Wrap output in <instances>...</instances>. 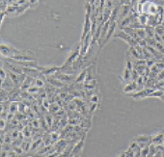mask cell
I'll use <instances>...</instances> for the list:
<instances>
[{"label":"cell","mask_w":164,"mask_h":157,"mask_svg":"<svg viewBox=\"0 0 164 157\" xmlns=\"http://www.w3.org/2000/svg\"><path fill=\"white\" fill-rule=\"evenodd\" d=\"M156 30V33L158 34L159 36H164V26H162V25H158V27H156L155 28Z\"/></svg>","instance_id":"484cf974"},{"label":"cell","mask_w":164,"mask_h":157,"mask_svg":"<svg viewBox=\"0 0 164 157\" xmlns=\"http://www.w3.org/2000/svg\"><path fill=\"white\" fill-rule=\"evenodd\" d=\"M13 59L18 61H37L35 58V53L31 50H19V52L15 55Z\"/></svg>","instance_id":"3957f363"},{"label":"cell","mask_w":164,"mask_h":157,"mask_svg":"<svg viewBox=\"0 0 164 157\" xmlns=\"http://www.w3.org/2000/svg\"><path fill=\"white\" fill-rule=\"evenodd\" d=\"M44 120H45V121H47L48 125L49 126V127H51V126H52V123H53V118L51 117V116L48 115L44 117Z\"/></svg>","instance_id":"f1b7e54d"},{"label":"cell","mask_w":164,"mask_h":157,"mask_svg":"<svg viewBox=\"0 0 164 157\" xmlns=\"http://www.w3.org/2000/svg\"><path fill=\"white\" fill-rule=\"evenodd\" d=\"M40 90H41V88L37 87L36 85H32L31 87H30V88L27 90V92L32 95V94H37V93H39Z\"/></svg>","instance_id":"603a6c76"},{"label":"cell","mask_w":164,"mask_h":157,"mask_svg":"<svg viewBox=\"0 0 164 157\" xmlns=\"http://www.w3.org/2000/svg\"><path fill=\"white\" fill-rule=\"evenodd\" d=\"M146 33H147V37L149 38H155V34H156V30L153 26H150V25H147L145 27Z\"/></svg>","instance_id":"e0dca14e"},{"label":"cell","mask_w":164,"mask_h":157,"mask_svg":"<svg viewBox=\"0 0 164 157\" xmlns=\"http://www.w3.org/2000/svg\"><path fill=\"white\" fill-rule=\"evenodd\" d=\"M31 143H30L29 141H22V143H21V145H20V146L22 148V149L24 150V152L25 151H28L29 149H31Z\"/></svg>","instance_id":"7402d4cb"},{"label":"cell","mask_w":164,"mask_h":157,"mask_svg":"<svg viewBox=\"0 0 164 157\" xmlns=\"http://www.w3.org/2000/svg\"><path fill=\"white\" fill-rule=\"evenodd\" d=\"M80 49H81V43H76L73 47V49H71V53L69 55L68 59H67V61L65 62L64 66H73L74 63L76 61V59L79 57Z\"/></svg>","instance_id":"7a4b0ae2"},{"label":"cell","mask_w":164,"mask_h":157,"mask_svg":"<svg viewBox=\"0 0 164 157\" xmlns=\"http://www.w3.org/2000/svg\"><path fill=\"white\" fill-rule=\"evenodd\" d=\"M164 91L161 89H156L150 95V98H161V95H163Z\"/></svg>","instance_id":"ffe728a7"},{"label":"cell","mask_w":164,"mask_h":157,"mask_svg":"<svg viewBox=\"0 0 164 157\" xmlns=\"http://www.w3.org/2000/svg\"><path fill=\"white\" fill-rule=\"evenodd\" d=\"M89 101H90V102H94V103H99L100 100V97H99V95L94 94L93 95H92V97H90Z\"/></svg>","instance_id":"4316f807"},{"label":"cell","mask_w":164,"mask_h":157,"mask_svg":"<svg viewBox=\"0 0 164 157\" xmlns=\"http://www.w3.org/2000/svg\"><path fill=\"white\" fill-rule=\"evenodd\" d=\"M155 47H156L159 52H161V53L164 54V44H163L162 43H156V45H155Z\"/></svg>","instance_id":"f546056e"},{"label":"cell","mask_w":164,"mask_h":157,"mask_svg":"<svg viewBox=\"0 0 164 157\" xmlns=\"http://www.w3.org/2000/svg\"><path fill=\"white\" fill-rule=\"evenodd\" d=\"M117 156H126V151H124V152H121L119 154H117Z\"/></svg>","instance_id":"836d02e7"},{"label":"cell","mask_w":164,"mask_h":157,"mask_svg":"<svg viewBox=\"0 0 164 157\" xmlns=\"http://www.w3.org/2000/svg\"><path fill=\"white\" fill-rule=\"evenodd\" d=\"M32 125L34 126V127H36V128H39L40 127V124H39V121L37 120H34L33 121H32Z\"/></svg>","instance_id":"1f68e13d"},{"label":"cell","mask_w":164,"mask_h":157,"mask_svg":"<svg viewBox=\"0 0 164 157\" xmlns=\"http://www.w3.org/2000/svg\"><path fill=\"white\" fill-rule=\"evenodd\" d=\"M117 21H113V22H110V25H109V28H108V31L106 33V36H105V39L103 40V43H102V46H103L104 44L107 43V42L110 40L111 36L114 34V31L116 30V27H117Z\"/></svg>","instance_id":"8fae6325"},{"label":"cell","mask_w":164,"mask_h":157,"mask_svg":"<svg viewBox=\"0 0 164 157\" xmlns=\"http://www.w3.org/2000/svg\"><path fill=\"white\" fill-rule=\"evenodd\" d=\"M122 30H124V31H125L126 34H129L130 36L132 39H134L137 43H139L140 40H142V39H140L139 36L137 35V33H136V31H135V29H133V28H131V27H130V26H127V27L123 28Z\"/></svg>","instance_id":"7c38bea8"},{"label":"cell","mask_w":164,"mask_h":157,"mask_svg":"<svg viewBox=\"0 0 164 157\" xmlns=\"http://www.w3.org/2000/svg\"><path fill=\"white\" fill-rule=\"evenodd\" d=\"M100 106V102L99 103H94V102H90V107H89V112L93 113L98 109V107Z\"/></svg>","instance_id":"d4e9b609"},{"label":"cell","mask_w":164,"mask_h":157,"mask_svg":"<svg viewBox=\"0 0 164 157\" xmlns=\"http://www.w3.org/2000/svg\"><path fill=\"white\" fill-rule=\"evenodd\" d=\"M47 81L54 88H63L65 86V83L63 81L59 80L55 75H49V76H47Z\"/></svg>","instance_id":"9c48e42d"},{"label":"cell","mask_w":164,"mask_h":157,"mask_svg":"<svg viewBox=\"0 0 164 157\" xmlns=\"http://www.w3.org/2000/svg\"><path fill=\"white\" fill-rule=\"evenodd\" d=\"M160 132H161V133H162V134H163V135H164V129H162V130H161V131H160Z\"/></svg>","instance_id":"d590c367"},{"label":"cell","mask_w":164,"mask_h":157,"mask_svg":"<svg viewBox=\"0 0 164 157\" xmlns=\"http://www.w3.org/2000/svg\"><path fill=\"white\" fill-rule=\"evenodd\" d=\"M131 10H132V8H131L130 4H122L121 7H120L119 17H118V18H119V21H120V20H122L123 18H126L129 14H130Z\"/></svg>","instance_id":"ba28073f"},{"label":"cell","mask_w":164,"mask_h":157,"mask_svg":"<svg viewBox=\"0 0 164 157\" xmlns=\"http://www.w3.org/2000/svg\"><path fill=\"white\" fill-rule=\"evenodd\" d=\"M143 88L138 86V84L136 83V81H130V83H127L126 86L124 88V93L127 94V93H133V92H138V91L142 90Z\"/></svg>","instance_id":"30bf717a"},{"label":"cell","mask_w":164,"mask_h":157,"mask_svg":"<svg viewBox=\"0 0 164 157\" xmlns=\"http://www.w3.org/2000/svg\"><path fill=\"white\" fill-rule=\"evenodd\" d=\"M19 52V49H17L12 44L7 42H1V55L2 58H13L15 55Z\"/></svg>","instance_id":"6da1fadb"},{"label":"cell","mask_w":164,"mask_h":157,"mask_svg":"<svg viewBox=\"0 0 164 157\" xmlns=\"http://www.w3.org/2000/svg\"><path fill=\"white\" fill-rule=\"evenodd\" d=\"M152 137L153 136H149V135H138L136 137H134L132 140H134L138 146L140 148H144L146 146H150L152 144Z\"/></svg>","instance_id":"5b68a950"},{"label":"cell","mask_w":164,"mask_h":157,"mask_svg":"<svg viewBox=\"0 0 164 157\" xmlns=\"http://www.w3.org/2000/svg\"><path fill=\"white\" fill-rule=\"evenodd\" d=\"M60 108H59V106H58V104L56 103V102H53V103H51L50 105H49V108H48V111L50 113H52V114H56L58 112V110H59Z\"/></svg>","instance_id":"44dd1931"},{"label":"cell","mask_w":164,"mask_h":157,"mask_svg":"<svg viewBox=\"0 0 164 157\" xmlns=\"http://www.w3.org/2000/svg\"><path fill=\"white\" fill-rule=\"evenodd\" d=\"M50 135H51V138H52L53 141H57L58 140V134L56 132H52Z\"/></svg>","instance_id":"4dcf8cb0"},{"label":"cell","mask_w":164,"mask_h":157,"mask_svg":"<svg viewBox=\"0 0 164 157\" xmlns=\"http://www.w3.org/2000/svg\"><path fill=\"white\" fill-rule=\"evenodd\" d=\"M18 101H11V105H10V113L16 114L18 111Z\"/></svg>","instance_id":"ac0fdd59"},{"label":"cell","mask_w":164,"mask_h":157,"mask_svg":"<svg viewBox=\"0 0 164 157\" xmlns=\"http://www.w3.org/2000/svg\"><path fill=\"white\" fill-rule=\"evenodd\" d=\"M115 37L120 38V39H122V40H124L125 42H126V43H127V44H129L130 46H133V47H135L136 45L138 44V43L136 42V40H135L134 39H132L129 34H126V33L124 31V30H121V31H120L119 33L115 35Z\"/></svg>","instance_id":"8992f818"},{"label":"cell","mask_w":164,"mask_h":157,"mask_svg":"<svg viewBox=\"0 0 164 157\" xmlns=\"http://www.w3.org/2000/svg\"><path fill=\"white\" fill-rule=\"evenodd\" d=\"M84 142H85V135L74 146V149L71 150V156L80 155L82 153V150H83V146H84Z\"/></svg>","instance_id":"52a82bcc"},{"label":"cell","mask_w":164,"mask_h":157,"mask_svg":"<svg viewBox=\"0 0 164 157\" xmlns=\"http://www.w3.org/2000/svg\"><path fill=\"white\" fill-rule=\"evenodd\" d=\"M135 31L137 33V35L139 36L140 39L142 40H145L147 38V33H146V30L145 28H139V29H135Z\"/></svg>","instance_id":"d6986e66"},{"label":"cell","mask_w":164,"mask_h":157,"mask_svg":"<svg viewBox=\"0 0 164 157\" xmlns=\"http://www.w3.org/2000/svg\"><path fill=\"white\" fill-rule=\"evenodd\" d=\"M149 150H150V146H146L141 149V156H148Z\"/></svg>","instance_id":"83f0119b"},{"label":"cell","mask_w":164,"mask_h":157,"mask_svg":"<svg viewBox=\"0 0 164 157\" xmlns=\"http://www.w3.org/2000/svg\"><path fill=\"white\" fill-rule=\"evenodd\" d=\"M122 80L124 81V82H126V84L130 83V81H132V79H131V70L130 69H129L127 68L125 69L124 74H123V76H122Z\"/></svg>","instance_id":"5bb4252c"},{"label":"cell","mask_w":164,"mask_h":157,"mask_svg":"<svg viewBox=\"0 0 164 157\" xmlns=\"http://www.w3.org/2000/svg\"><path fill=\"white\" fill-rule=\"evenodd\" d=\"M156 145L153 144H151L150 145V150H149V154L148 156H155L156 155Z\"/></svg>","instance_id":"cb8c5ba5"},{"label":"cell","mask_w":164,"mask_h":157,"mask_svg":"<svg viewBox=\"0 0 164 157\" xmlns=\"http://www.w3.org/2000/svg\"><path fill=\"white\" fill-rule=\"evenodd\" d=\"M156 90V88H148L146 87L145 89H142L138 92H135L133 95H131L130 97L134 99L139 100L141 98H150V95Z\"/></svg>","instance_id":"277c9868"},{"label":"cell","mask_w":164,"mask_h":157,"mask_svg":"<svg viewBox=\"0 0 164 157\" xmlns=\"http://www.w3.org/2000/svg\"><path fill=\"white\" fill-rule=\"evenodd\" d=\"M137 19H138V21H139L142 25H144V26H147L149 16H148V14H139L137 16Z\"/></svg>","instance_id":"2e32d148"},{"label":"cell","mask_w":164,"mask_h":157,"mask_svg":"<svg viewBox=\"0 0 164 157\" xmlns=\"http://www.w3.org/2000/svg\"><path fill=\"white\" fill-rule=\"evenodd\" d=\"M161 98V99H162V100L164 101V93H163V95H161V98Z\"/></svg>","instance_id":"e575fe53"},{"label":"cell","mask_w":164,"mask_h":157,"mask_svg":"<svg viewBox=\"0 0 164 157\" xmlns=\"http://www.w3.org/2000/svg\"><path fill=\"white\" fill-rule=\"evenodd\" d=\"M163 141H164V135L159 132L156 134L155 136H153L152 137V144L153 145H162L163 144Z\"/></svg>","instance_id":"4fadbf2b"},{"label":"cell","mask_w":164,"mask_h":157,"mask_svg":"<svg viewBox=\"0 0 164 157\" xmlns=\"http://www.w3.org/2000/svg\"><path fill=\"white\" fill-rule=\"evenodd\" d=\"M5 125H6V120H5V119L1 118V130H3V128L5 127Z\"/></svg>","instance_id":"d6a6232c"},{"label":"cell","mask_w":164,"mask_h":157,"mask_svg":"<svg viewBox=\"0 0 164 157\" xmlns=\"http://www.w3.org/2000/svg\"><path fill=\"white\" fill-rule=\"evenodd\" d=\"M86 76H87V68L86 69H84L82 72L76 76V78H75V82L76 83H83V82H85V79H86Z\"/></svg>","instance_id":"9a60e30c"}]
</instances>
